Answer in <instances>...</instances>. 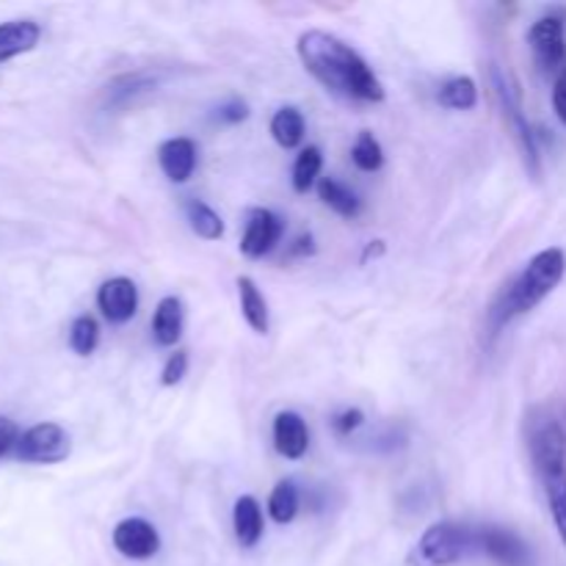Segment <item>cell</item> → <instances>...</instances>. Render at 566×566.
I'll return each instance as SVG.
<instances>
[{
    "label": "cell",
    "instance_id": "cell-11",
    "mask_svg": "<svg viewBox=\"0 0 566 566\" xmlns=\"http://www.w3.org/2000/svg\"><path fill=\"white\" fill-rule=\"evenodd\" d=\"M97 307L108 324H127L138 313V287L127 276L105 280L97 291Z\"/></svg>",
    "mask_w": 566,
    "mask_h": 566
},
{
    "label": "cell",
    "instance_id": "cell-19",
    "mask_svg": "<svg viewBox=\"0 0 566 566\" xmlns=\"http://www.w3.org/2000/svg\"><path fill=\"white\" fill-rule=\"evenodd\" d=\"M304 133H307L304 116L293 105H285V108H280L271 116V136H274V142L282 149H296L304 142Z\"/></svg>",
    "mask_w": 566,
    "mask_h": 566
},
{
    "label": "cell",
    "instance_id": "cell-29",
    "mask_svg": "<svg viewBox=\"0 0 566 566\" xmlns=\"http://www.w3.org/2000/svg\"><path fill=\"white\" fill-rule=\"evenodd\" d=\"M20 434H22V431L17 429L14 420L3 418V415H0V459H3L6 453H14Z\"/></svg>",
    "mask_w": 566,
    "mask_h": 566
},
{
    "label": "cell",
    "instance_id": "cell-22",
    "mask_svg": "<svg viewBox=\"0 0 566 566\" xmlns=\"http://www.w3.org/2000/svg\"><path fill=\"white\" fill-rule=\"evenodd\" d=\"M298 503H302V497H298V486L293 484V481H280V484L271 490V497H269L271 520L280 525L293 523L298 514Z\"/></svg>",
    "mask_w": 566,
    "mask_h": 566
},
{
    "label": "cell",
    "instance_id": "cell-30",
    "mask_svg": "<svg viewBox=\"0 0 566 566\" xmlns=\"http://www.w3.org/2000/svg\"><path fill=\"white\" fill-rule=\"evenodd\" d=\"M247 116H249V105L243 103V99H230V103H224L219 108V122H224V125H241Z\"/></svg>",
    "mask_w": 566,
    "mask_h": 566
},
{
    "label": "cell",
    "instance_id": "cell-3",
    "mask_svg": "<svg viewBox=\"0 0 566 566\" xmlns=\"http://www.w3.org/2000/svg\"><path fill=\"white\" fill-rule=\"evenodd\" d=\"M531 462L545 492L547 509L566 547V431L556 418H539L528 431Z\"/></svg>",
    "mask_w": 566,
    "mask_h": 566
},
{
    "label": "cell",
    "instance_id": "cell-2",
    "mask_svg": "<svg viewBox=\"0 0 566 566\" xmlns=\"http://www.w3.org/2000/svg\"><path fill=\"white\" fill-rule=\"evenodd\" d=\"M566 274V254L558 247L542 249L539 254L528 260L523 271L497 293L492 302L490 313H486V335L497 337L514 318L528 315L531 310L539 307L558 285H562Z\"/></svg>",
    "mask_w": 566,
    "mask_h": 566
},
{
    "label": "cell",
    "instance_id": "cell-16",
    "mask_svg": "<svg viewBox=\"0 0 566 566\" xmlns=\"http://www.w3.org/2000/svg\"><path fill=\"white\" fill-rule=\"evenodd\" d=\"M232 528H235V539L241 547H254L263 539V509H260L258 497L241 495L232 509Z\"/></svg>",
    "mask_w": 566,
    "mask_h": 566
},
{
    "label": "cell",
    "instance_id": "cell-21",
    "mask_svg": "<svg viewBox=\"0 0 566 566\" xmlns=\"http://www.w3.org/2000/svg\"><path fill=\"white\" fill-rule=\"evenodd\" d=\"M186 216L191 230L199 238H205V241H219L224 235V221H221V216L208 202H202V199H188Z\"/></svg>",
    "mask_w": 566,
    "mask_h": 566
},
{
    "label": "cell",
    "instance_id": "cell-8",
    "mask_svg": "<svg viewBox=\"0 0 566 566\" xmlns=\"http://www.w3.org/2000/svg\"><path fill=\"white\" fill-rule=\"evenodd\" d=\"M285 235V221L269 208H252L247 216V227H243L241 252L249 260H260L269 252H274L276 243Z\"/></svg>",
    "mask_w": 566,
    "mask_h": 566
},
{
    "label": "cell",
    "instance_id": "cell-25",
    "mask_svg": "<svg viewBox=\"0 0 566 566\" xmlns=\"http://www.w3.org/2000/svg\"><path fill=\"white\" fill-rule=\"evenodd\" d=\"M99 346V324L92 315H77L70 326V348L77 357H88Z\"/></svg>",
    "mask_w": 566,
    "mask_h": 566
},
{
    "label": "cell",
    "instance_id": "cell-23",
    "mask_svg": "<svg viewBox=\"0 0 566 566\" xmlns=\"http://www.w3.org/2000/svg\"><path fill=\"white\" fill-rule=\"evenodd\" d=\"M321 169H324V155H321V149L304 147L296 155V164H293V191L307 193L318 182Z\"/></svg>",
    "mask_w": 566,
    "mask_h": 566
},
{
    "label": "cell",
    "instance_id": "cell-12",
    "mask_svg": "<svg viewBox=\"0 0 566 566\" xmlns=\"http://www.w3.org/2000/svg\"><path fill=\"white\" fill-rule=\"evenodd\" d=\"M158 164L171 182H186L197 169V144L186 136L166 138L158 147Z\"/></svg>",
    "mask_w": 566,
    "mask_h": 566
},
{
    "label": "cell",
    "instance_id": "cell-17",
    "mask_svg": "<svg viewBox=\"0 0 566 566\" xmlns=\"http://www.w3.org/2000/svg\"><path fill=\"white\" fill-rule=\"evenodd\" d=\"M238 298H241V313L247 318V324L252 326L258 335H265L271 326L269 318V302H265L263 291L258 287V282L252 276H238Z\"/></svg>",
    "mask_w": 566,
    "mask_h": 566
},
{
    "label": "cell",
    "instance_id": "cell-26",
    "mask_svg": "<svg viewBox=\"0 0 566 566\" xmlns=\"http://www.w3.org/2000/svg\"><path fill=\"white\" fill-rule=\"evenodd\" d=\"M155 86V77L147 75V72H133V75H122L111 83L108 97L111 105H125L127 99H133L136 94L147 92V88Z\"/></svg>",
    "mask_w": 566,
    "mask_h": 566
},
{
    "label": "cell",
    "instance_id": "cell-14",
    "mask_svg": "<svg viewBox=\"0 0 566 566\" xmlns=\"http://www.w3.org/2000/svg\"><path fill=\"white\" fill-rule=\"evenodd\" d=\"M42 39V25L36 20L0 22V64L31 53Z\"/></svg>",
    "mask_w": 566,
    "mask_h": 566
},
{
    "label": "cell",
    "instance_id": "cell-28",
    "mask_svg": "<svg viewBox=\"0 0 566 566\" xmlns=\"http://www.w3.org/2000/svg\"><path fill=\"white\" fill-rule=\"evenodd\" d=\"M365 423V415L359 412V409H343V412H337L335 418H332V431H335L337 437H352L354 431L363 429Z\"/></svg>",
    "mask_w": 566,
    "mask_h": 566
},
{
    "label": "cell",
    "instance_id": "cell-7",
    "mask_svg": "<svg viewBox=\"0 0 566 566\" xmlns=\"http://www.w3.org/2000/svg\"><path fill=\"white\" fill-rule=\"evenodd\" d=\"M475 542H479L481 556L492 558L495 564L531 566V547L514 531L501 528V525H481L475 528Z\"/></svg>",
    "mask_w": 566,
    "mask_h": 566
},
{
    "label": "cell",
    "instance_id": "cell-5",
    "mask_svg": "<svg viewBox=\"0 0 566 566\" xmlns=\"http://www.w3.org/2000/svg\"><path fill=\"white\" fill-rule=\"evenodd\" d=\"M492 86H495L497 103L503 108V119H506L509 130H512L514 142H517L520 153H523L525 166L534 177H542V155H539V144H536V133L531 127L528 116H525L523 103H520V92L514 86L512 77L501 70V66H492Z\"/></svg>",
    "mask_w": 566,
    "mask_h": 566
},
{
    "label": "cell",
    "instance_id": "cell-6",
    "mask_svg": "<svg viewBox=\"0 0 566 566\" xmlns=\"http://www.w3.org/2000/svg\"><path fill=\"white\" fill-rule=\"evenodd\" d=\"M72 442L64 426L59 423H36L25 429L17 440L14 459L25 464H59L70 457Z\"/></svg>",
    "mask_w": 566,
    "mask_h": 566
},
{
    "label": "cell",
    "instance_id": "cell-18",
    "mask_svg": "<svg viewBox=\"0 0 566 566\" xmlns=\"http://www.w3.org/2000/svg\"><path fill=\"white\" fill-rule=\"evenodd\" d=\"M318 197L326 208L335 210V213L343 216V219H357V216L363 213V199H359L348 186L337 182L335 177H324V180H318Z\"/></svg>",
    "mask_w": 566,
    "mask_h": 566
},
{
    "label": "cell",
    "instance_id": "cell-20",
    "mask_svg": "<svg viewBox=\"0 0 566 566\" xmlns=\"http://www.w3.org/2000/svg\"><path fill=\"white\" fill-rule=\"evenodd\" d=\"M442 108L451 111H473L479 105V86H475L473 77L457 75L451 81H446L440 86V94H437Z\"/></svg>",
    "mask_w": 566,
    "mask_h": 566
},
{
    "label": "cell",
    "instance_id": "cell-27",
    "mask_svg": "<svg viewBox=\"0 0 566 566\" xmlns=\"http://www.w3.org/2000/svg\"><path fill=\"white\" fill-rule=\"evenodd\" d=\"M186 374H188V352L177 348V352L166 359L164 370H160V385L164 387L180 385V381L186 379Z\"/></svg>",
    "mask_w": 566,
    "mask_h": 566
},
{
    "label": "cell",
    "instance_id": "cell-10",
    "mask_svg": "<svg viewBox=\"0 0 566 566\" xmlns=\"http://www.w3.org/2000/svg\"><path fill=\"white\" fill-rule=\"evenodd\" d=\"M111 539H114L116 551L125 558H133V562H147V558H153L160 551L158 528L144 517L122 520Z\"/></svg>",
    "mask_w": 566,
    "mask_h": 566
},
{
    "label": "cell",
    "instance_id": "cell-9",
    "mask_svg": "<svg viewBox=\"0 0 566 566\" xmlns=\"http://www.w3.org/2000/svg\"><path fill=\"white\" fill-rule=\"evenodd\" d=\"M528 44L531 50H534V59L542 70L545 72L558 70L566 59V36H564L562 17L551 14L536 20L528 31Z\"/></svg>",
    "mask_w": 566,
    "mask_h": 566
},
{
    "label": "cell",
    "instance_id": "cell-24",
    "mask_svg": "<svg viewBox=\"0 0 566 566\" xmlns=\"http://www.w3.org/2000/svg\"><path fill=\"white\" fill-rule=\"evenodd\" d=\"M352 160L359 171H379L385 166V149L370 130H363L352 147Z\"/></svg>",
    "mask_w": 566,
    "mask_h": 566
},
{
    "label": "cell",
    "instance_id": "cell-15",
    "mask_svg": "<svg viewBox=\"0 0 566 566\" xmlns=\"http://www.w3.org/2000/svg\"><path fill=\"white\" fill-rule=\"evenodd\" d=\"M182 326H186V307L177 296H164L155 307L153 315V337L158 346L171 348L182 337Z\"/></svg>",
    "mask_w": 566,
    "mask_h": 566
},
{
    "label": "cell",
    "instance_id": "cell-4",
    "mask_svg": "<svg viewBox=\"0 0 566 566\" xmlns=\"http://www.w3.org/2000/svg\"><path fill=\"white\" fill-rule=\"evenodd\" d=\"M473 553H479L473 525L442 520L420 536L412 562L418 566H457Z\"/></svg>",
    "mask_w": 566,
    "mask_h": 566
},
{
    "label": "cell",
    "instance_id": "cell-13",
    "mask_svg": "<svg viewBox=\"0 0 566 566\" xmlns=\"http://www.w3.org/2000/svg\"><path fill=\"white\" fill-rule=\"evenodd\" d=\"M274 448L285 459H302L310 448V429L298 412H280L274 418Z\"/></svg>",
    "mask_w": 566,
    "mask_h": 566
},
{
    "label": "cell",
    "instance_id": "cell-33",
    "mask_svg": "<svg viewBox=\"0 0 566 566\" xmlns=\"http://www.w3.org/2000/svg\"><path fill=\"white\" fill-rule=\"evenodd\" d=\"M381 254H385V241H370L368 247H365V252H363V263H368L370 258H381Z\"/></svg>",
    "mask_w": 566,
    "mask_h": 566
},
{
    "label": "cell",
    "instance_id": "cell-1",
    "mask_svg": "<svg viewBox=\"0 0 566 566\" xmlns=\"http://www.w3.org/2000/svg\"><path fill=\"white\" fill-rule=\"evenodd\" d=\"M304 70L337 97L354 103H381L385 86L374 66L340 36L326 31H304L296 42Z\"/></svg>",
    "mask_w": 566,
    "mask_h": 566
},
{
    "label": "cell",
    "instance_id": "cell-32",
    "mask_svg": "<svg viewBox=\"0 0 566 566\" xmlns=\"http://www.w3.org/2000/svg\"><path fill=\"white\" fill-rule=\"evenodd\" d=\"M315 252L313 235H298L291 247V258H307V254Z\"/></svg>",
    "mask_w": 566,
    "mask_h": 566
},
{
    "label": "cell",
    "instance_id": "cell-31",
    "mask_svg": "<svg viewBox=\"0 0 566 566\" xmlns=\"http://www.w3.org/2000/svg\"><path fill=\"white\" fill-rule=\"evenodd\" d=\"M553 108H556V116L566 127V70H562V75L556 77V86H553Z\"/></svg>",
    "mask_w": 566,
    "mask_h": 566
}]
</instances>
